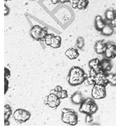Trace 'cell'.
Instances as JSON below:
<instances>
[{
    "instance_id": "obj_1",
    "label": "cell",
    "mask_w": 116,
    "mask_h": 130,
    "mask_svg": "<svg viewBox=\"0 0 116 130\" xmlns=\"http://www.w3.org/2000/svg\"><path fill=\"white\" fill-rule=\"evenodd\" d=\"M88 77L84 70L79 66H73L71 69L67 77L69 85L75 86L82 84Z\"/></svg>"
},
{
    "instance_id": "obj_2",
    "label": "cell",
    "mask_w": 116,
    "mask_h": 130,
    "mask_svg": "<svg viewBox=\"0 0 116 130\" xmlns=\"http://www.w3.org/2000/svg\"><path fill=\"white\" fill-rule=\"evenodd\" d=\"M98 110V106L96 102L94 101V99L88 98L85 99L83 102L81 104L80 107V112L82 113L90 114L94 115Z\"/></svg>"
},
{
    "instance_id": "obj_3",
    "label": "cell",
    "mask_w": 116,
    "mask_h": 130,
    "mask_svg": "<svg viewBox=\"0 0 116 130\" xmlns=\"http://www.w3.org/2000/svg\"><path fill=\"white\" fill-rule=\"evenodd\" d=\"M61 120L65 123L75 126L78 123V115L74 110L64 108L62 109Z\"/></svg>"
},
{
    "instance_id": "obj_4",
    "label": "cell",
    "mask_w": 116,
    "mask_h": 130,
    "mask_svg": "<svg viewBox=\"0 0 116 130\" xmlns=\"http://www.w3.org/2000/svg\"><path fill=\"white\" fill-rule=\"evenodd\" d=\"M107 72L101 70L96 72L93 69H91L90 72V76L94 81L95 84L107 86L109 84V81L107 78Z\"/></svg>"
},
{
    "instance_id": "obj_5",
    "label": "cell",
    "mask_w": 116,
    "mask_h": 130,
    "mask_svg": "<svg viewBox=\"0 0 116 130\" xmlns=\"http://www.w3.org/2000/svg\"><path fill=\"white\" fill-rule=\"evenodd\" d=\"M47 34V28L46 27L42 28L39 25L33 26L30 30L31 36L37 41H44L45 37Z\"/></svg>"
},
{
    "instance_id": "obj_6",
    "label": "cell",
    "mask_w": 116,
    "mask_h": 130,
    "mask_svg": "<svg viewBox=\"0 0 116 130\" xmlns=\"http://www.w3.org/2000/svg\"><path fill=\"white\" fill-rule=\"evenodd\" d=\"M31 116V115L30 112L23 109H17L13 115L15 121L20 124L26 122L30 119Z\"/></svg>"
},
{
    "instance_id": "obj_7",
    "label": "cell",
    "mask_w": 116,
    "mask_h": 130,
    "mask_svg": "<svg viewBox=\"0 0 116 130\" xmlns=\"http://www.w3.org/2000/svg\"><path fill=\"white\" fill-rule=\"evenodd\" d=\"M106 86L95 84L92 89V96L94 99H102L107 96Z\"/></svg>"
},
{
    "instance_id": "obj_8",
    "label": "cell",
    "mask_w": 116,
    "mask_h": 130,
    "mask_svg": "<svg viewBox=\"0 0 116 130\" xmlns=\"http://www.w3.org/2000/svg\"><path fill=\"white\" fill-rule=\"evenodd\" d=\"M60 100L61 99L56 95L50 93L48 95L45 97L44 103L48 107L53 109H56L60 104Z\"/></svg>"
},
{
    "instance_id": "obj_9",
    "label": "cell",
    "mask_w": 116,
    "mask_h": 130,
    "mask_svg": "<svg viewBox=\"0 0 116 130\" xmlns=\"http://www.w3.org/2000/svg\"><path fill=\"white\" fill-rule=\"evenodd\" d=\"M104 54L107 58H115L116 57V45L114 44H107V49Z\"/></svg>"
},
{
    "instance_id": "obj_10",
    "label": "cell",
    "mask_w": 116,
    "mask_h": 130,
    "mask_svg": "<svg viewBox=\"0 0 116 130\" xmlns=\"http://www.w3.org/2000/svg\"><path fill=\"white\" fill-rule=\"evenodd\" d=\"M107 47V44L104 40H100L96 41L95 44V50L99 55L104 54Z\"/></svg>"
},
{
    "instance_id": "obj_11",
    "label": "cell",
    "mask_w": 116,
    "mask_h": 130,
    "mask_svg": "<svg viewBox=\"0 0 116 130\" xmlns=\"http://www.w3.org/2000/svg\"><path fill=\"white\" fill-rule=\"evenodd\" d=\"M71 101L73 104H81L85 99L81 92L77 91L72 95L71 96Z\"/></svg>"
},
{
    "instance_id": "obj_12",
    "label": "cell",
    "mask_w": 116,
    "mask_h": 130,
    "mask_svg": "<svg viewBox=\"0 0 116 130\" xmlns=\"http://www.w3.org/2000/svg\"><path fill=\"white\" fill-rule=\"evenodd\" d=\"M66 56L70 59H75L79 57L80 54L78 50L73 47L69 48L65 52Z\"/></svg>"
},
{
    "instance_id": "obj_13",
    "label": "cell",
    "mask_w": 116,
    "mask_h": 130,
    "mask_svg": "<svg viewBox=\"0 0 116 130\" xmlns=\"http://www.w3.org/2000/svg\"><path fill=\"white\" fill-rule=\"evenodd\" d=\"M88 66L90 67L91 69H93L98 72L101 71V61L98 58H94L91 59L88 62Z\"/></svg>"
},
{
    "instance_id": "obj_14",
    "label": "cell",
    "mask_w": 116,
    "mask_h": 130,
    "mask_svg": "<svg viewBox=\"0 0 116 130\" xmlns=\"http://www.w3.org/2000/svg\"><path fill=\"white\" fill-rule=\"evenodd\" d=\"M112 68L111 62L108 58H104L101 61V69L104 72H108Z\"/></svg>"
},
{
    "instance_id": "obj_15",
    "label": "cell",
    "mask_w": 116,
    "mask_h": 130,
    "mask_svg": "<svg viewBox=\"0 0 116 130\" xmlns=\"http://www.w3.org/2000/svg\"><path fill=\"white\" fill-rule=\"evenodd\" d=\"M106 23H105L104 20L102 19V17L101 16H97L95 18V25L96 30H98V31H101L102 29L104 28V27L106 26Z\"/></svg>"
},
{
    "instance_id": "obj_16",
    "label": "cell",
    "mask_w": 116,
    "mask_h": 130,
    "mask_svg": "<svg viewBox=\"0 0 116 130\" xmlns=\"http://www.w3.org/2000/svg\"><path fill=\"white\" fill-rule=\"evenodd\" d=\"M101 34L104 36H110L114 32V29H113V26L109 24H106V26L104 27L101 31Z\"/></svg>"
},
{
    "instance_id": "obj_17",
    "label": "cell",
    "mask_w": 116,
    "mask_h": 130,
    "mask_svg": "<svg viewBox=\"0 0 116 130\" xmlns=\"http://www.w3.org/2000/svg\"><path fill=\"white\" fill-rule=\"evenodd\" d=\"M50 93L54 94L56 95H57L60 99H66L68 97V91H67L66 90H62L60 91H57L54 89H51L50 91Z\"/></svg>"
},
{
    "instance_id": "obj_18",
    "label": "cell",
    "mask_w": 116,
    "mask_h": 130,
    "mask_svg": "<svg viewBox=\"0 0 116 130\" xmlns=\"http://www.w3.org/2000/svg\"><path fill=\"white\" fill-rule=\"evenodd\" d=\"M61 44V38L60 36H55L51 42L50 47L53 48H59L60 47Z\"/></svg>"
},
{
    "instance_id": "obj_19",
    "label": "cell",
    "mask_w": 116,
    "mask_h": 130,
    "mask_svg": "<svg viewBox=\"0 0 116 130\" xmlns=\"http://www.w3.org/2000/svg\"><path fill=\"white\" fill-rule=\"evenodd\" d=\"M105 16H106V19L109 21H112L116 18V13L115 10H113L112 8L108 9L106 13H105Z\"/></svg>"
},
{
    "instance_id": "obj_20",
    "label": "cell",
    "mask_w": 116,
    "mask_h": 130,
    "mask_svg": "<svg viewBox=\"0 0 116 130\" xmlns=\"http://www.w3.org/2000/svg\"><path fill=\"white\" fill-rule=\"evenodd\" d=\"M12 114V109L9 105H5V121H9L10 116Z\"/></svg>"
},
{
    "instance_id": "obj_21",
    "label": "cell",
    "mask_w": 116,
    "mask_h": 130,
    "mask_svg": "<svg viewBox=\"0 0 116 130\" xmlns=\"http://www.w3.org/2000/svg\"><path fill=\"white\" fill-rule=\"evenodd\" d=\"M88 4V0H79L77 5V9L81 10H85L87 8Z\"/></svg>"
},
{
    "instance_id": "obj_22",
    "label": "cell",
    "mask_w": 116,
    "mask_h": 130,
    "mask_svg": "<svg viewBox=\"0 0 116 130\" xmlns=\"http://www.w3.org/2000/svg\"><path fill=\"white\" fill-rule=\"evenodd\" d=\"M85 45V40L84 38L82 37H79L77 39V42L75 44V46L77 48L80 50H82Z\"/></svg>"
},
{
    "instance_id": "obj_23",
    "label": "cell",
    "mask_w": 116,
    "mask_h": 130,
    "mask_svg": "<svg viewBox=\"0 0 116 130\" xmlns=\"http://www.w3.org/2000/svg\"><path fill=\"white\" fill-rule=\"evenodd\" d=\"M107 78L110 84L116 86V74H108Z\"/></svg>"
},
{
    "instance_id": "obj_24",
    "label": "cell",
    "mask_w": 116,
    "mask_h": 130,
    "mask_svg": "<svg viewBox=\"0 0 116 130\" xmlns=\"http://www.w3.org/2000/svg\"><path fill=\"white\" fill-rule=\"evenodd\" d=\"M54 36H55V35H54L53 34H47V35L46 36L45 40H44L45 44L47 45L50 46V45L51 44V42H52V40Z\"/></svg>"
},
{
    "instance_id": "obj_25",
    "label": "cell",
    "mask_w": 116,
    "mask_h": 130,
    "mask_svg": "<svg viewBox=\"0 0 116 130\" xmlns=\"http://www.w3.org/2000/svg\"><path fill=\"white\" fill-rule=\"evenodd\" d=\"M93 121V115H90V114H87L86 116L85 122L87 124H90L92 123Z\"/></svg>"
},
{
    "instance_id": "obj_26",
    "label": "cell",
    "mask_w": 116,
    "mask_h": 130,
    "mask_svg": "<svg viewBox=\"0 0 116 130\" xmlns=\"http://www.w3.org/2000/svg\"><path fill=\"white\" fill-rule=\"evenodd\" d=\"M79 0H69L70 3H71V5L72 7L73 8V9H77V5L78 3H79Z\"/></svg>"
},
{
    "instance_id": "obj_27",
    "label": "cell",
    "mask_w": 116,
    "mask_h": 130,
    "mask_svg": "<svg viewBox=\"0 0 116 130\" xmlns=\"http://www.w3.org/2000/svg\"><path fill=\"white\" fill-rule=\"evenodd\" d=\"M11 76V73L10 71H9V70L7 69L6 67H5V78H8L10 77Z\"/></svg>"
},
{
    "instance_id": "obj_28",
    "label": "cell",
    "mask_w": 116,
    "mask_h": 130,
    "mask_svg": "<svg viewBox=\"0 0 116 130\" xmlns=\"http://www.w3.org/2000/svg\"><path fill=\"white\" fill-rule=\"evenodd\" d=\"M5 9H4V13H5V16H7L8 14H9L10 12V9L9 8L7 5L5 4Z\"/></svg>"
},
{
    "instance_id": "obj_29",
    "label": "cell",
    "mask_w": 116,
    "mask_h": 130,
    "mask_svg": "<svg viewBox=\"0 0 116 130\" xmlns=\"http://www.w3.org/2000/svg\"><path fill=\"white\" fill-rule=\"evenodd\" d=\"M54 89H55L56 91H60L62 90H63V88H62L61 86H60V85H57L56 86H55V88H54Z\"/></svg>"
},
{
    "instance_id": "obj_30",
    "label": "cell",
    "mask_w": 116,
    "mask_h": 130,
    "mask_svg": "<svg viewBox=\"0 0 116 130\" xmlns=\"http://www.w3.org/2000/svg\"><path fill=\"white\" fill-rule=\"evenodd\" d=\"M5 93H6V91H7V88H6V86H7V85H8V84L7 85V83H8V81H7V78H5Z\"/></svg>"
},
{
    "instance_id": "obj_31",
    "label": "cell",
    "mask_w": 116,
    "mask_h": 130,
    "mask_svg": "<svg viewBox=\"0 0 116 130\" xmlns=\"http://www.w3.org/2000/svg\"><path fill=\"white\" fill-rule=\"evenodd\" d=\"M51 2H52V3L53 4H57L58 3H59L60 2V0H51Z\"/></svg>"
},
{
    "instance_id": "obj_32",
    "label": "cell",
    "mask_w": 116,
    "mask_h": 130,
    "mask_svg": "<svg viewBox=\"0 0 116 130\" xmlns=\"http://www.w3.org/2000/svg\"><path fill=\"white\" fill-rule=\"evenodd\" d=\"M69 0H60V2L61 4H65L66 2H69Z\"/></svg>"
},
{
    "instance_id": "obj_33",
    "label": "cell",
    "mask_w": 116,
    "mask_h": 130,
    "mask_svg": "<svg viewBox=\"0 0 116 130\" xmlns=\"http://www.w3.org/2000/svg\"><path fill=\"white\" fill-rule=\"evenodd\" d=\"M10 123L9 121H5V126H9Z\"/></svg>"
},
{
    "instance_id": "obj_34",
    "label": "cell",
    "mask_w": 116,
    "mask_h": 130,
    "mask_svg": "<svg viewBox=\"0 0 116 130\" xmlns=\"http://www.w3.org/2000/svg\"><path fill=\"white\" fill-rule=\"evenodd\" d=\"M11 1V0H5V1Z\"/></svg>"
},
{
    "instance_id": "obj_35",
    "label": "cell",
    "mask_w": 116,
    "mask_h": 130,
    "mask_svg": "<svg viewBox=\"0 0 116 130\" xmlns=\"http://www.w3.org/2000/svg\"><path fill=\"white\" fill-rule=\"evenodd\" d=\"M115 13H116V10H115Z\"/></svg>"
},
{
    "instance_id": "obj_36",
    "label": "cell",
    "mask_w": 116,
    "mask_h": 130,
    "mask_svg": "<svg viewBox=\"0 0 116 130\" xmlns=\"http://www.w3.org/2000/svg\"><path fill=\"white\" fill-rule=\"evenodd\" d=\"M115 27H116V26H115Z\"/></svg>"
}]
</instances>
